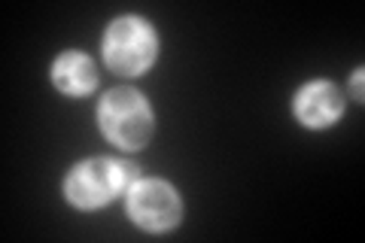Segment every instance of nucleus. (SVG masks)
<instances>
[{
    "label": "nucleus",
    "mask_w": 365,
    "mask_h": 243,
    "mask_svg": "<svg viewBox=\"0 0 365 243\" xmlns=\"http://www.w3.org/2000/svg\"><path fill=\"white\" fill-rule=\"evenodd\" d=\"M341 110H344V98L332 83H311L295 95V115L307 128H326L338 119Z\"/></svg>",
    "instance_id": "nucleus-5"
},
{
    "label": "nucleus",
    "mask_w": 365,
    "mask_h": 243,
    "mask_svg": "<svg viewBox=\"0 0 365 243\" xmlns=\"http://www.w3.org/2000/svg\"><path fill=\"white\" fill-rule=\"evenodd\" d=\"M98 122L107 140L122 149H140L153 137V110L134 88H113L98 107Z\"/></svg>",
    "instance_id": "nucleus-1"
},
{
    "label": "nucleus",
    "mask_w": 365,
    "mask_h": 243,
    "mask_svg": "<svg viewBox=\"0 0 365 243\" xmlns=\"http://www.w3.org/2000/svg\"><path fill=\"white\" fill-rule=\"evenodd\" d=\"M182 204L162 180H143L128 192V216L146 231H165L180 222Z\"/></svg>",
    "instance_id": "nucleus-4"
},
{
    "label": "nucleus",
    "mask_w": 365,
    "mask_h": 243,
    "mask_svg": "<svg viewBox=\"0 0 365 243\" xmlns=\"http://www.w3.org/2000/svg\"><path fill=\"white\" fill-rule=\"evenodd\" d=\"M134 177V170L122 161H113V158H91L76 165L64 180V195L67 201L76 204V207H101L113 201L116 195L128 186Z\"/></svg>",
    "instance_id": "nucleus-2"
},
{
    "label": "nucleus",
    "mask_w": 365,
    "mask_h": 243,
    "mask_svg": "<svg viewBox=\"0 0 365 243\" xmlns=\"http://www.w3.org/2000/svg\"><path fill=\"white\" fill-rule=\"evenodd\" d=\"M52 79L55 86H58L64 95H86V91L95 88L98 83V71L95 64H91L88 55H79V52H64L58 61L52 64Z\"/></svg>",
    "instance_id": "nucleus-6"
},
{
    "label": "nucleus",
    "mask_w": 365,
    "mask_h": 243,
    "mask_svg": "<svg viewBox=\"0 0 365 243\" xmlns=\"http://www.w3.org/2000/svg\"><path fill=\"white\" fill-rule=\"evenodd\" d=\"M155 31L143 19L125 16L113 21L104 37L107 64L122 76H137L155 61Z\"/></svg>",
    "instance_id": "nucleus-3"
}]
</instances>
